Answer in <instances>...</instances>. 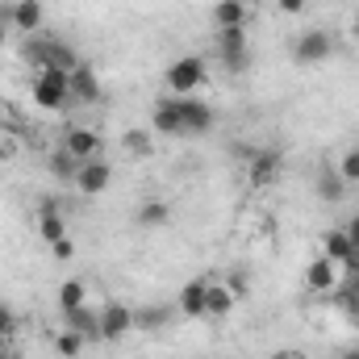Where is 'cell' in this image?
<instances>
[{
	"mask_svg": "<svg viewBox=\"0 0 359 359\" xmlns=\"http://www.w3.org/2000/svg\"><path fill=\"white\" fill-rule=\"evenodd\" d=\"M67 67H38L34 76V104L55 113V109H67L72 104V92H67Z\"/></svg>",
	"mask_w": 359,
	"mask_h": 359,
	"instance_id": "obj_1",
	"label": "cell"
},
{
	"mask_svg": "<svg viewBox=\"0 0 359 359\" xmlns=\"http://www.w3.org/2000/svg\"><path fill=\"white\" fill-rule=\"evenodd\" d=\"M213 42H217V59L226 72H247L251 67V46H247V25H234V29H213Z\"/></svg>",
	"mask_w": 359,
	"mask_h": 359,
	"instance_id": "obj_2",
	"label": "cell"
},
{
	"mask_svg": "<svg viewBox=\"0 0 359 359\" xmlns=\"http://www.w3.org/2000/svg\"><path fill=\"white\" fill-rule=\"evenodd\" d=\"M163 80H168L172 96H192V92L209 80V63H205L201 55H184V59H176V63L163 72Z\"/></svg>",
	"mask_w": 359,
	"mask_h": 359,
	"instance_id": "obj_3",
	"label": "cell"
},
{
	"mask_svg": "<svg viewBox=\"0 0 359 359\" xmlns=\"http://www.w3.org/2000/svg\"><path fill=\"white\" fill-rule=\"evenodd\" d=\"M188 100L192 96H163L151 113V126L168 138H188Z\"/></svg>",
	"mask_w": 359,
	"mask_h": 359,
	"instance_id": "obj_4",
	"label": "cell"
},
{
	"mask_svg": "<svg viewBox=\"0 0 359 359\" xmlns=\"http://www.w3.org/2000/svg\"><path fill=\"white\" fill-rule=\"evenodd\" d=\"M334 55V38L326 34V29H305L301 38H297V46H292V59L297 63H326Z\"/></svg>",
	"mask_w": 359,
	"mask_h": 359,
	"instance_id": "obj_5",
	"label": "cell"
},
{
	"mask_svg": "<svg viewBox=\"0 0 359 359\" xmlns=\"http://www.w3.org/2000/svg\"><path fill=\"white\" fill-rule=\"evenodd\" d=\"M343 284V268L334 264V259H326V255H318L309 268H305V288L313 292V297H326V292H334Z\"/></svg>",
	"mask_w": 359,
	"mask_h": 359,
	"instance_id": "obj_6",
	"label": "cell"
},
{
	"mask_svg": "<svg viewBox=\"0 0 359 359\" xmlns=\"http://www.w3.org/2000/svg\"><path fill=\"white\" fill-rule=\"evenodd\" d=\"M280 168H284L280 151H251V155H247V180H251V188L276 184V180H280Z\"/></svg>",
	"mask_w": 359,
	"mask_h": 359,
	"instance_id": "obj_7",
	"label": "cell"
},
{
	"mask_svg": "<svg viewBox=\"0 0 359 359\" xmlns=\"http://www.w3.org/2000/svg\"><path fill=\"white\" fill-rule=\"evenodd\" d=\"M67 92H72V104H96L100 100V76L88 63H76L67 76Z\"/></svg>",
	"mask_w": 359,
	"mask_h": 359,
	"instance_id": "obj_8",
	"label": "cell"
},
{
	"mask_svg": "<svg viewBox=\"0 0 359 359\" xmlns=\"http://www.w3.org/2000/svg\"><path fill=\"white\" fill-rule=\"evenodd\" d=\"M72 184L80 188V196H100V192L113 184V168H109L104 159H88V163H80V172H76Z\"/></svg>",
	"mask_w": 359,
	"mask_h": 359,
	"instance_id": "obj_9",
	"label": "cell"
},
{
	"mask_svg": "<svg viewBox=\"0 0 359 359\" xmlns=\"http://www.w3.org/2000/svg\"><path fill=\"white\" fill-rule=\"evenodd\" d=\"M234 305H238V297L230 292L226 280H209V284H205V318L226 322V318L234 313Z\"/></svg>",
	"mask_w": 359,
	"mask_h": 359,
	"instance_id": "obj_10",
	"label": "cell"
},
{
	"mask_svg": "<svg viewBox=\"0 0 359 359\" xmlns=\"http://www.w3.org/2000/svg\"><path fill=\"white\" fill-rule=\"evenodd\" d=\"M134 330V309L126 301H109L100 309V339H121Z\"/></svg>",
	"mask_w": 359,
	"mask_h": 359,
	"instance_id": "obj_11",
	"label": "cell"
},
{
	"mask_svg": "<svg viewBox=\"0 0 359 359\" xmlns=\"http://www.w3.org/2000/svg\"><path fill=\"white\" fill-rule=\"evenodd\" d=\"M8 21H13V29H21V34H38V29L46 25V4H42V0H13Z\"/></svg>",
	"mask_w": 359,
	"mask_h": 359,
	"instance_id": "obj_12",
	"label": "cell"
},
{
	"mask_svg": "<svg viewBox=\"0 0 359 359\" xmlns=\"http://www.w3.org/2000/svg\"><path fill=\"white\" fill-rule=\"evenodd\" d=\"M63 147L80 159V163H88V159H100V134L88 130V126H76V130H67V138H63Z\"/></svg>",
	"mask_w": 359,
	"mask_h": 359,
	"instance_id": "obj_13",
	"label": "cell"
},
{
	"mask_svg": "<svg viewBox=\"0 0 359 359\" xmlns=\"http://www.w3.org/2000/svg\"><path fill=\"white\" fill-rule=\"evenodd\" d=\"M38 234H42L46 247L59 243V238H67V222H63V213H59L55 201H42V205H38Z\"/></svg>",
	"mask_w": 359,
	"mask_h": 359,
	"instance_id": "obj_14",
	"label": "cell"
},
{
	"mask_svg": "<svg viewBox=\"0 0 359 359\" xmlns=\"http://www.w3.org/2000/svg\"><path fill=\"white\" fill-rule=\"evenodd\" d=\"M63 326H67V330H76V334H84L88 343H96V339H100V309L80 305V309L63 313Z\"/></svg>",
	"mask_w": 359,
	"mask_h": 359,
	"instance_id": "obj_15",
	"label": "cell"
},
{
	"mask_svg": "<svg viewBox=\"0 0 359 359\" xmlns=\"http://www.w3.org/2000/svg\"><path fill=\"white\" fill-rule=\"evenodd\" d=\"M213 29H234V25H247V0H217L213 13H209Z\"/></svg>",
	"mask_w": 359,
	"mask_h": 359,
	"instance_id": "obj_16",
	"label": "cell"
},
{
	"mask_svg": "<svg viewBox=\"0 0 359 359\" xmlns=\"http://www.w3.org/2000/svg\"><path fill=\"white\" fill-rule=\"evenodd\" d=\"M205 284H209V280H188V284L180 288V313L192 318V322L205 318Z\"/></svg>",
	"mask_w": 359,
	"mask_h": 359,
	"instance_id": "obj_17",
	"label": "cell"
},
{
	"mask_svg": "<svg viewBox=\"0 0 359 359\" xmlns=\"http://www.w3.org/2000/svg\"><path fill=\"white\" fill-rule=\"evenodd\" d=\"M313 192L326 205H339V201H347V180L339 176V172H322V176L313 180Z\"/></svg>",
	"mask_w": 359,
	"mask_h": 359,
	"instance_id": "obj_18",
	"label": "cell"
},
{
	"mask_svg": "<svg viewBox=\"0 0 359 359\" xmlns=\"http://www.w3.org/2000/svg\"><path fill=\"white\" fill-rule=\"evenodd\" d=\"M46 168H50V176H55V180H67V184H72L76 172H80V159H76L67 147H55V151H50V159H46Z\"/></svg>",
	"mask_w": 359,
	"mask_h": 359,
	"instance_id": "obj_19",
	"label": "cell"
},
{
	"mask_svg": "<svg viewBox=\"0 0 359 359\" xmlns=\"http://www.w3.org/2000/svg\"><path fill=\"white\" fill-rule=\"evenodd\" d=\"M213 130V109L205 104V100H188V138H201V134H209Z\"/></svg>",
	"mask_w": 359,
	"mask_h": 359,
	"instance_id": "obj_20",
	"label": "cell"
},
{
	"mask_svg": "<svg viewBox=\"0 0 359 359\" xmlns=\"http://www.w3.org/2000/svg\"><path fill=\"white\" fill-rule=\"evenodd\" d=\"M80 305H88V284L84 280H63L59 284V313H72Z\"/></svg>",
	"mask_w": 359,
	"mask_h": 359,
	"instance_id": "obj_21",
	"label": "cell"
},
{
	"mask_svg": "<svg viewBox=\"0 0 359 359\" xmlns=\"http://www.w3.org/2000/svg\"><path fill=\"white\" fill-rule=\"evenodd\" d=\"M121 147H126L130 159H151V151H155V142H151V134H147L142 126L126 130V134H121Z\"/></svg>",
	"mask_w": 359,
	"mask_h": 359,
	"instance_id": "obj_22",
	"label": "cell"
},
{
	"mask_svg": "<svg viewBox=\"0 0 359 359\" xmlns=\"http://www.w3.org/2000/svg\"><path fill=\"white\" fill-rule=\"evenodd\" d=\"M84 347H88V339H84V334H76V330H67V326H63V334L55 339V351H59L63 359H80V355H84Z\"/></svg>",
	"mask_w": 359,
	"mask_h": 359,
	"instance_id": "obj_23",
	"label": "cell"
},
{
	"mask_svg": "<svg viewBox=\"0 0 359 359\" xmlns=\"http://www.w3.org/2000/svg\"><path fill=\"white\" fill-rule=\"evenodd\" d=\"M168 217H172V209L163 201H147L138 209V226H168Z\"/></svg>",
	"mask_w": 359,
	"mask_h": 359,
	"instance_id": "obj_24",
	"label": "cell"
},
{
	"mask_svg": "<svg viewBox=\"0 0 359 359\" xmlns=\"http://www.w3.org/2000/svg\"><path fill=\"white\" fill-rule=\"evenodd\" d=\"M168 322V309L163 305H151V309H138L134 313V326H142V330H159Z\"/></svg>",
	"mask_w": 359,
	"mask_h": 359,
	"instance_id": "obj_25",
	"label": "cell"
},
{
	"mask_svg": "<svg viewBox=\"0 0 359 359\" xmlns=\"http://www.w3.org/2000/svg\"><path fill=\"white\" fill-rule=\"evenodd\" d=\"M334 172L347 180V188H351V184H359V147L343 151V159H339V168H334Z\"/></svg>",
	"mask_w": 359,
	"mask_h": 359,
	"instance_id": "obj_26",
	"label": "cell"
},
{
	"mask_svg": "<svg viewBox=\"0 0 359 359\" xmlns=\"http://www.w3.org/2000/svg\"><path fill=\"white\" fill-rule=\"evenodd\" d=\"M50 255H55L59 264H67V259L76 255V243H72V238H59V243H50Z\"/></svg>",
	"mask_w": 359,
	"mask_h": 359,
	"instance_id": "obj_27",
	"label": "cell"
},
{
	"mask_svg": "<svg viewBox=\"0 0 359 359\" xmlns=\"http://www.w3.org/2000/svg\"><path fill=\"white\" fill-rule=\"evenodd\" d=\"M226 284H230V292H234V297H238V301H243V297H247V276H243V271H234V276H230V280H226Z\"/></svg>",
	"mask_w": 359,
	"mask_h": 359,
	"instance_id": "obj_28",
	"label": "cell"
},
{
	"mask_svg": "<svg viewBox=\"0 0 359 359\" xmlns=\"http://www.w3.org/2000/svg\"><path fill=\"white\" fill-rule=\"evenodd\" d=\"M13 334V313H8V305H0V343Z\"/></svg>",
	"mask_w": 359,
	"mask_h": 359,
	"instance_id": "obj_29",
	"label": "cell"
},
{
	"mask_svg": "<svg viewBox=\"0 0 359 359\" xmlns=\"http://www.w3.org/2000/svg\"><path fill=\"white\" fill-rule=\"evenodd\" d=\"M280 4V13H301L305 8V0H276Z\"/></svg>",
	"mask_w": 359,
	"mask_h": 359,
	"instance_id": "obj_30",
	"label": "cell"
},
{
	"mask_svg": "<svg viewBox=\"0 0 359 359\" xmlns=\"http://www.w3.org/2000/svg\"><path fill=\"white\" fill-rule=\"evenodd\" d=\"M343 230H347V238H351V243L359 247V213L351 217V222H347V226H343Z\"/></svg>",
	"mask_w": 359,
	"mask_h": 359,
	"instance_id": "obj_31",
	"label": "cell"
},
{
	"mask_svg": "<svg viewBox=\"0 0 359 359\" xmlns=\"http://www.w3.org/2000/svg\"><path fill=\"white\" fill-rule=\"evenodd\" d=\"M8 159H13V147H8V142H0V163H8Z\"/></svg>",
	"mask_w": 359,
	"mask_h": 359,
	"instance_id": "obj_32",
	"label": "cell"
},
{
	"mask_svg": "<svg viewBox=\"0 0 359 359\" xmlns=\"http://www.w3.org/2000/svg\"><path fill=\"white\" fill-rule=\"evenodd\" d=\"M271 359H301V355H297V351H276Z\"/></svg>",
	"mask_w": 359,
	"mask_h": 359,
	"instance_id": "obj_33",
	"label": "cell"
},
{
	"mask_svg": "<svg viewBox=\"0 0 359 359\" xmlns=\"http://www.w3.org/2000/svg\"><path fill=\"white\" fill-rule=\"evenodd\" d=\"M351 34H355V42H359V8H355V21H351Z\"/></svg>",
	"mask_w": 359,
	"mask_h": 359,
	"instance_id": "obj_34",
	"label": "cell"
},
{
	"mask_svg": "<svg viewBox=\"0 0 359 359\" xmlns=\"http://www.w3.org/2000/svg\"><path fill=\"white\" fill-rule=\"evenodd\" d=\"M347 313H351V318H355V326H359V301H355V305H351V309H347Z\"/></svg>",
	"mask_w": 359,
	"mask_h": 359,
	"instance_id": "obj_35",
	"label": "cell"
},
{
	"mask_svg": "<svg viewBox=\"0 0 359 359\" xmlns=\"http://www.w3.org/2000/svg\"><path fill=\"white\" fill-rule=\"evenodd\" d=\"M343 359H359V347H351V351H347V355H343Z\"/></svg>",
	"mask_w": 359,
	"mask_h": 359,
	"instance_id": "obj_36",
	"label": "cell"
},
{
	"mask_svg": "<svg viewBox=\"0 0 359 359\" xmlns=\"http://www.w3.org/2000/svg\"><path fill=\"white\" fill-rule=\"evenodd\" d=\"M0 359H21V355H13V351H0Z\"/></svg>",
	"mask_w": 359,
	"mask_h": 359,
	"instance_id": "obj_37",
	"label": "cell"
},
{
	"mask_svg": "<svg viewBox=\"0 0 359 359\" xmlns=\"http://www.w3.org/2000/svg\"><path fill=\"white\" fill-rule=\"evenodd\" d=\"M0 46H4V21H0Z\"/></svg>",
	"mask_w": 359,
	"mask_h": 359,
	"instance_id": "obj_38",
	"label": "cell"
}]
</instances>
